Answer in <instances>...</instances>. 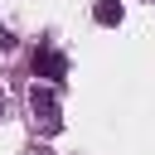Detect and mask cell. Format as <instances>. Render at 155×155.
Masks as SVG:
<instances>
[{
    "instance_id": "3957f363",
    "label": "cell",
    "mask_w": 155,
    "mask_h": 155,
    "mask_svg": "<svg viewBox=\"0 0 155 155\" xmlns=\"http://www.w3.org/2000/svg\"><path fill=\"white\" fill-rule=\"evenodd\" d=\"M92 19H97V24H121V5H116V0H97Z\"/></svg>"
},
{
    "instance_id": "6da1fadb",
    "label": "cell",
    "mask_w": 155,
    "mask_h": 155,
    "mask_svg": "<svg viewBox=\"0 0 155 155\" xmlns=\"http://www.w3.org/2000/svg\"><path fill=\"white\" fill-rule=\"evenodd\" d=\"M29 107H34V116H44V131H58L63 126V116H58V92L53 87H29Z\"/></svg>"
},
{
    "instance_id": "7a4b0ae2",
    "label": "cell",
    "mask_w": 155,
    "mask_h": 155,
    "mask_svg": "<svg viewBox=\"0 0 155 155\" xmlns=\"http://www.w3.org/2000/svg\"><path fill=\"white\" fill-rule=\"evenodd\" d=\"M34 73L48 78V82H63V78H68V58H63L58 48H39V53H34Z\"/></svg>"
},
{
    "instance_id": "277c9868",
    "label": "cell",
    "mask_w": 155,
    "mask_h": 155,
    "mask_svg": "<svg viewBox=\"0 0 155 155\" xmlns=\"http://www.w3.org/2000/svg\"><path fill=\"white\" fill-rule=\"evenodd\" d=\"M0 102H5V92H0Z\"/></svg>"
}]
</instances>
